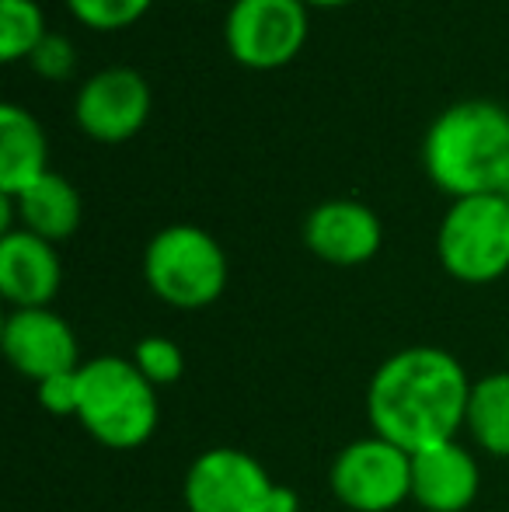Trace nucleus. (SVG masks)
Masks as SVG:
<instances>
[{
	"label": "nucleus",
	"mask_w": 509,
	"mask_h": 512,
	"mask_svg": "<svg viewBox=\"0 0 509 512\" xmlns=\"http://www.w3.org/2000/svg\"><path fill=\"white\" fill-rule=\"evenodd\" d=\"M468 398L471 380L447 349L412 345L377 366L367 391V415L377 436L419 453L457 436Z\"/></svg>",
	"instance_id": "1"
},
{
	"label": "nucleus",
	"mask_w": 509,
	"mask_h": 512,
	"mask_svg": "<svg viewBox=\"0 0 509 512\" xmlns=\"http://www.w3.org/2000/svg\"><path fill=\"white\" fill-rule=\"evenodd\" d=\"M422 168L450 199L503 192L509 178V108L489 98L450 105L426 129Z\"/></svg>",
	"instance_id": "2"
},
{
	"label": "nucleus",
	"mask_w": 509,
	"mask_h": 512,
	"mask_svg": "<svg viewBox=\"0 0 509 512\" xmlns=\"http://www.w3.org/2000/svg\"><path fill=\"white\" fill-rule=\"evenodd\" d=\"M154 384L136 370L133 359L98 356L77 370V418L112 450H136L157 429Z\"/></svg>",
	"instance_id": "3"
},
{
	"label": "nucleus",
	"mask_w": 509,
	"mask_h": 512,
	"mask_svg": "<svg viewBox=\"0 0 509 512\" xmlns=\"http://www.w3.org/2000/svg\"><path fill=\"white\" fill-rule=\"evenodd\" d=\"M143 276L157 300L178 310H199L224 293L227 255L203 227L171 223L150 237L143 251Z\"/></svg>",
	"instance_id": "4"
},
{
	"label": "nucleus",
	"mask_w": 509,
	"mask_h": 512,
	"mask_svg": "<svg viewBox=\"0 0 509 512\" xmlns=\"http://www.w3.org/2000/svg\"><path fill=\"white\" fill-rule=\"evenodd\" d=\"M440 265L468 286L496 283L509 272V199L492 196L454 199L436 230Z\"/></svg>",
	"instance_id": "5"
},
{
	"label": "nucleus",
	"mask_w": 509,
	"mask_h": 512,
	"mask_svg": "<svg viewBox=\"0 0 509 512\" xmlns=\"http://www.w3.org/2000/svg\"><path fill=\"white\" fill-rule=\"evenodd\" d=\"M304 0H231L224 18L227 53L248 70H279L307 42Z\"/></svg>",
	"instance_id": "6"
},
{
	"label": "nucleus",
	"mask_w": 509,
	"mask_h": 512,
	"mask_svg": "<svg viewBox=\"0 0 509 512\" xmlns=\"http://www.w3.org/2000/svg\"><path fill=\"white\" fill-rule=\"evenodd\" d=\"M332 492L353 512H391L412 499V453L384 436L349 443L332 464Z\"/></svg>",
	"instance_id": "7"
},
{
	"label": "nucleus",
	"mask_w": 509,
	"mask_h": 512,
	"mask_svg": "<svg viewBox=\"0 0 509 512\" xmlns=\"http://www.w3.org/2000/svg\"><path fill=\"white\" fill-rule=\"evenodd\" d=\"M182 492L189 512H272L279 488L252 453L217 446L196 457Z\"/></svg>",
	"instance_id": "8"
},
{
	"label": "nucleus",
	"mask_w": 509,
	"mask_h": 512,
	"mask_svg": "<svg viewBox=\"0 0 509 512\" xmlns=\"http://www.w3.org/2000/svg\"><path fill=\"white\" fill-rule=\"evenodd\" d=\"M150 84L133 67H105L81 84L74 102V122L98 143H126L150 119Z\"/></svg>",
	"instance_id": "9"
},
{
	"label": "nucleus",
	"mask_w": 509,
	"mask_h": 512,
	"mask_svg": "<svg viewBox=\"0 0 509 512\" xmlns=\"http://www.w3.org/2000/svg\"><path fill=\"white\" fill-rule=\"evenodd\" d=\"M4 352L14 370L35 384L56 377V373L81 370L74 328L49 307L11 310L4 321Z\"/></svg>",
	"instance_id": "10"
},
{
	"label": "nucleus",
	"mask_w": 509,
	"mask_h": 512,
	"mask_svg": "<svg viewBox=\"0 0 509 512\" xmlns=\"http://www.w3.org/2000/svg\"><path fill=\"white\" fill-rule=\"evenodd\" d=\"M384 227L370 206L356 199H328L314 206L304 220V244L321 262L353 269L381 251Z\"/></svg>",
	"instance_id": "11"
},
{
	"label": "nucleus",
	"mask_w": 509,
	"mask_h": 512,
	"mask_svg": "<svg viewBox=\"0 0 509 512\" xmlns=\"http://www.w3.org/2000/svg\"><path fill=\"white\" fill-rule=\"evenodd\" d=\"M60 283L63 265L56 244L21 227L0 237V293L14 310L49 307L60 293Z\"/></svg>",
	"instance_id": "12"
},
{
	"label": "nucleus",
	"mask_w": 509,
	"mask_h": 512,
	"mask_svg": "<svg viewBox=\"0 0 509 512\" xmlns=\"http://www.w3.org/2000/svg\"><path fill=\"white\" fill-rule=\"evenodd\" d=\"M475 453L457 439L412 453V499L426 512H464L478 495Z\"/></svg>",
	"instance_id": "13"
},
{
	"label": "nucleus",
	"mask_w": 509,
	"mask_h": 512,
	"mask_svg": "<svg viewBox=\"0 0 509 512\" xmlns=\"http://www.w3.org/2000/svg\"><path fill=\"white\" fill-rule=\"evenodd\" d=\"M49 143L28 108L0 105V196H21L49 175Z\"/></svg>",
	"instance_id": "14"
},
{
	"label": "nucleus",
	"mask_w": 509,
	"mask_h": 512,
	"mask_svg": "<svg viewBox=\"0 0 509 512\" xmlns=\"http://www.w3.org/2000/svg\"><path fill=\"white\" fill-rule=\"evenodd\" d=\"M14 209H18L21 230L42 237L49 244L67 241L70 234H77L84 220V199L74 189V182L56 171H49L46 178L25 189L21 196H14Z\"/></svg>",
	"instance_id": "15"
},
{
	"label": "nucleus",
	"mask_w": 509,
	"mask_h": 512,
	"mask_svg": "<svg viewBox=\"0 0 509 512\" xmlns=\"http://www.w3.org/2000/svg\"><path fill=\"white\" fill-rule=\"evenodd\" d=\"M464 429L489 457H509V373H489L471 384Z\"/></svg>",
	"instance_id": "16"
},
{
	"label": "nucleus",
	"mask_w": 509,
	"mask_h": 512,
	"mask_svg": "<svg viewBox=\"0 0 509 512\" xmlns=\"http://www.w3.org/2000/svg\"><path fill=\"white\" fill-rule=\"evenodd\" d=\"M46 35V14L35 0H0V60H28Z\"/></svg>",
	"instance_id": "17"
},
{
	"label": "nucleus",
	"mask_w": 509,
	"mask_h": 512,
	"mask_svg": "<svg viewBox=\"0 0 509 512\" xmlns=\"http://www.w3.org/2000/svg\"><path fill=\"white\" fill-rule=\"evenodd\" d=\"M154 0H67L70 14L91 32H123L150 11Z\"/></svg>",
	"instance_id": "18"
},
{
	"label": "nucleus",
	"mask_w": 509,
	"mask_h": 512,
	"mask_svg": "<svg viewBox=\"0 0 509 512\" xmlns=\"http://www.w3.org/2000/svg\"><path fill=\"white\" fill-rule=\"evenodd\" d=\"M133 363L143 377L150 380L154 387L161 384H175L185 370V356L171 338L164 335H150V338H140L133 349Z\"/></svg>",
	"instance_id": "19"
},
{
	"label": "nucleus",
	"mask_w": 509,
	"mask_h": 512,
	"mask_svg": "<svg viewBox=\"0 0 509 512\" xmlns=\"http://www.w3.org/2000/svg\"><path fill=\"white\" fill-rule=\"evenodd\" d=\"M28 63H32L35 74L46 77V81H67L77 70V49L67 35L49 32L46 39L39 42V49L28 56Z\"/></svg>",
	"instance_id": "20"
},
{
	"label": "nucleus",
	"mask_w": 509,
	"mask_h": 512,
	"mask_svg": "<svg viewBox=\"0 0 509 512\" xmlns=\"http://www.w3.org/2000/svg\"><path fill=\"white\" fill-rule=\"evenodd\" d=\"M39 387V405L49 411V415H74L77 418V370L74 373H56V377L42 380Z\"/></svg>",
	"instance_id": "21"
},
{
	"label": "nucleus",
	"mask_w": 509,
	"mask_h": 512,
	"mask_svg": "<svg viewBox=\"0 0 509 512\" xmlns=\"http://www.w3.org/2000/svg\"><path fill=\"white\" fill-rule=\"evenodd\" d=\"M307 7H346L353 4V0H304Z\"/></svg>",
	"instance_id": "22"
},
{
	"label": "nucleus",
	"mask_w": 509,
	"mask_h": 512,
	"mask_svg": "<svg viewBox=\"0 0 509 512\" xmlns=\"http://www.w3.org/2000/svg\"><path fill=\"white\" fill-rule=\"evenodd\" d=\"M503 199H509V178H506V185H503V192H499Z\"/></svg>",
	"instance_id": "23"
},
{
	"label": "nucleus",
	"mask_w": 509,
	"mask_h": 512,
	"mask_svg": "<svg viewBox=\"0 0 509 512\" xmlns=\"http://www.w3.org/2000/svg\"><path fill=\"white\" fill-rule=\"evenodd\" d=\"M196 4H206V0H196Z\"/></svg>",
	"instance_id": "24"
}]
</instances>
